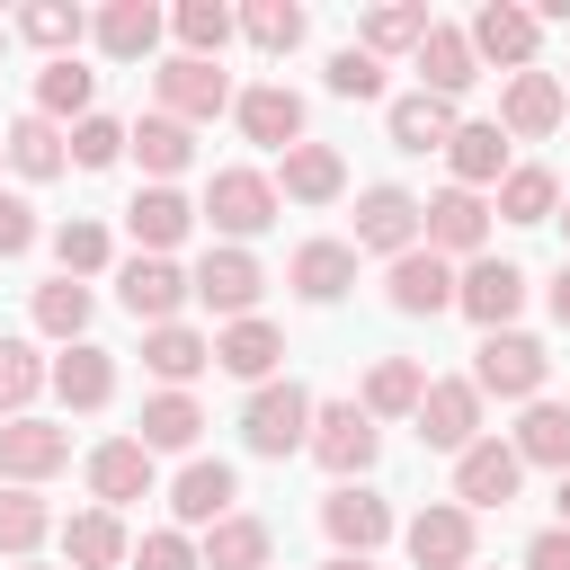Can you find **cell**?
<instances>
[{"instance_id":"obj_1","label":"cell","mask_w":570,"mask_h":570,"mask_svg":"<svg viewBox=\"0 0 570 570\" xmlns=\"http://www.w3.org/2000/svg\"><path fill=\"white\" fill-rule=\"evenodd\" d=\"M196 223H214V240H223V249H249V240L276 223V178H267V169H240V160H232V169H214V178H205Z\"/></svg>"},{"instance_id":"obj_2","label":"cell","mask_w":570,"mask_h":570,"mask_svg":"<svg viewBox=\"0 0 570 570\" xmlns=\"http://www.w3.org/2000/svg\"><path fill=\"white\" fill-rule=\"evenodd\" d=\"M303 454H312L330 481H365L374 454H383V428H374L356 401H312V436H303Z\"/></svg>"},{"instance_id":"obj_3","label":"cell","mask_w":570,"mask_h":570,"mask_svg":"<svg viewBox=\"0 0 570 570\" xmlns=\"http://www.w3.org/2000/svg\"><path fill=\"white\" fill-rule=\"evenodd\" d=\"M543 374H552V347L543 338H525V330H490L481 347H472V392L490 401H543Z\"/></svg>"},{"instance_id":"obj_4","label":"cell","mask_w":570,"mask_h":570,"mask_svg":"<svg viewBox=\"0 0 570 570\" xmlns=\"http://www.w3.org/2000/svg\"><path fill=\"white\" fill-rule=\"evenodd\" d=\"M303 436H312V392H303V383H258V392L240 401V445H249V454L285 463V454H303Z\"/></svg>"},{"instance_id":"obj_5","label":"cell","mask_w":570,"mask_h":570,"mask_svg":"<svg viewBox=\"0 0 570 570\" xmlns=\"http://www.w3.org/2000/svg\"><path fill=\"white\" fill-rule=\"evenodd\" d=\"M481 240H490V196L436 187V196L419 205V249H436L445 267H454V258H481Z\"/></svg>"},{"instance_id":"obj_6","label":"cell","mask_w":570,"mask_h":570,"mask_svg":"<svg viewBox=\"0 0 570 570\" xmlns=\"http://www.w3.org/2000/svg\"><path fill=\"white\" fill-rule=\"evenodd\" d=\"M116 303H125L142 330H169V321L196 303V285H187V267H178V258H142V249H134V258L116 267Z\"/></svg>"},{"instance_id":"obj_7","label":"cell","mask_w":570,"mask_h":570,"mask_svg":"<svg viewBox=\"0 0 570 570\" xmlns=\"http://www.w3.org/2000/svg\"><path fill=\"white\" fill-rule=\"evenodd\" d=\"M454 312L481 321V338H490V330H517V312H525V267H508V258H463V267H454Z\"/></svg>"},{"instance_id":"obj_8","label":"cell","mask_w":570,"mask_h":570,"mask_svg":"<svg viewBox=\"0 0 570 570\" xmlns=\"http://www.w3.org/2000/svg\"><path fill=\"white\" fill-rule=\"evenodd\" d=\"M410 428H419V445L463 454V445L481 436V392H472V374H428V392H419Z\"/></svg>"},{"instance_id":"obj_9","label":"cell","mask_w":570,"mask_h":570,"mask_svg":"<svg viewBox=\"0 0 570 570\" xmlns=\"http://www.w3.org/2000/svg\"><path fill=\"white\" fill-rule=\"evenodd\" d=\"M71 463V428H53V419H0V481L9 490H45L53 472Z\"/></svg>"},{"instance_id":"obj_10","label":"cell","mask_w":570,"mask_h":570,"mask_svg":"<svg viewBox=\"0 0 570 570\" xmlns=\"http://www.w3.org/2000/svg\"><path fill=\"white\" fill-rule=\"evenodd\" d=\"M463 45H472V62L534 71V45H543V27H534V9H525V0H481V9H472V27H463Z\"/></svg>"},{"instance_id":"obj_11","label":"cell","mask_w":570,"mask_h":570,"mask_svg":"<svg viewBox=\"0 0 570 570\" xmlns=\"http://www.w3.org/2000/svg\"><path fill=\"white\" fill-rule=\"evenodd\" d=\"M151 89H160V116H178V125H214L232 107V71L223 62H196V53H169L151 71Z\"/></svg>"},{"instance_id":"obj_12","label":"cell","mask_w":570,"mask_h":570,"mask_svg":"<svg viewBox=\"0 0 570 570\" xmlns=\"http://www.w3.org/2000/svg\"><path fill=\"white\" fill-rule=\"evenodd\" d=\"M561 116H570V89L534 62V71H508V89H499V134L508 142H543V134H561Z\"/></svg>"},{"instance_id":"obj_13","label":"cell","mask_w":570,"mask_h":570,"mask_svg":"<svg viewBox=\"0 0 570 570\" xmlns=\"http://www.w3.org/2000/svg\"><path fill=\"white\" fill-rule=\"evenodd\" d=\"M187 285H196V303H205V312L249 321V312H258V294H267V267H258L249 249H223V240H214V249L187 267Z\"/></svg>"},{"instance_id":"obj_14","label":"cell","mask_w":570,"mask_h":570,"mask_svg":"<svg viewBox=\"0 0 570 570\" xmlns=\"http://www.w3.org/2000/svg\"><path fill=\"white\" fill-rule=\"evenodd\" d=\"M321 534L347 552V561H374V543H392V499L365 490V481H338L321 499Z\"/></svg>"},{"instance_id":"obj_15","label":"cell","mask_w":570,"mask_h":570,"mask_svg":"<svg viewBox=\"0 0 570 570\" xmlns=\"http://www.w3.org/2000/svg\"><path fill=\"white\" fill-rule=\"evenodd\" d=\"M517 481H525V463H517V445L508 436H472L463 454H454V508H508L517 499Z\"/></svg>"},{"instance_id":"obj_16","label":"cell","mask_w":570,"mask_h":570,"mask_svg":"<svg viewBox=\"0 0 570 570\" xmlns=\"http://www.w3.org/2000/svg\"><path fill=\"white\" fill-rule=\"evenodd\" d=\"M401 543H410V570H472V508H454V499H428L410 525H401Z\"/></svg>"},{"instance_id":"obj_17","label":"cell","mask_w":570,"mask_h":570,"mask_svg":"<svg viewBox=\"0 0 570 570\" xmlns=\"http://www.w3.org/2000/svg\"><path fill=\"white\" fill-rule=\"evenodd\" d=\"M383 303H392L401 321H436V312H454V267H445L436 249H401V258L383 267Z\"/></svg>"},{"instance_id":"obj_18","label":"cell","mask_w":570,"mask_h":570,"mask_svg":"<svg viewBox=\"0 0 570 570\" xmlns=\"http://www.w3.org/2000/svg\"><path fill=\"white\" fill-rule=\"evenodd\" d=\"M45 392H53L62 410H80V419H89V410H107V401H116V347L71 338V347L45 365Z\"/></svg>"},{"instance_id":"obj_19","label":"cell","mask_w":570,"mask_h":570,"mask_svg":"<svg viewBox=\"0 0 570 570\" xmlns=\"http://www.w3.org/2000/svg\"><path fill=\"white\" fill-rule=\"evenodd\" d=\"M347 249H374V258H401V249H419V196L410 187H365L356 196V240Z\"/></svg>"},{"instance_id":"obj_20","label":"cell","mask_w":570,"mask_h":570,"mask_svg":"<svg viewBox=\"0 0 570 570\" xmlns=\"http://www.w3.org/2000/svg\"><path fill=\"white\" fill-rule=\"evenodd\" d=\"M232 499H240V472H232L223 454H196V463L169 481V517H178V534H187V525H223Z\"/></svg>"},{"instance_id":"obj_21","label":"cell","mask_w":570,"mask_h":570,"mask_svg":"<svg viewBox=\"0 0 570 570\" xmlns=\"http://www.w3.org/2000/svg\"><path fill=\"white\" fill-rule=\"evenodd\" d=\"M285 196H294V205H338V196H347V160L303 134L294 151H276V205H285Z\"/></svg>"},{"instance_id":"obj_22","label":"cell","mask_w":570,"mask_h":570,"mask_svg":"<svg viewBox=\"0 0 570 570\" xmlns=\"http://www.w3.org/2000/svg\"><path fill=\"white\" fill-rule=\"evenodd\" d=\"M214 365L258 392V383H276V365H285V330L258 321V312H249V321H223V330H214Z\"/></svg>"},{"instance_id":"obj_23","label":"cell","mask_w":570,"mask_h":570,"mask_svg":"<svg viewBox=\"0 0 570 570\" xmlns=\"http://www.w3.org/2000/svg\"><path fill=\"white\" fill-rule=\"evenodd\" d=\"M151 481H160V472H151V454H142L134 436L89 445V499H98V508H116V517H125L134 499H151Z\"/></svg>"},{"instance_id":"obj_24","label":"cell","mask_w":570,"mask_h":570,"mask_svg":"<svg viewBox=\"0 0 570 570\" xmlns=\"http://www.w3.org/2000/svg\"><path fill=\"white\" fill-rule=\"evenodd\" d=\"M232 116H240V134H249V142H267V151H294V142H303V98H294L285 80L232 89Z\"/></svg>"},{"instance_id":"obj_25","label":"cell","mask_w":570,"mask_h":570,"mask_svg":"<svg viewBox=\"0 0 570 570\" xmlns=\"http://www.w3.org/2000/svg\"><path fill=\"white\" fill-rule=\"evenodd\" d=\"M160 27H169V18H160L151 0H107V9L89 18V36H98L107 62H151V53H160Z\"/></svg>"},{"instance_id":"obj_26","label":"cell","mask_w":570,"mask_h":570,"mask_svg":"<svg viewBox=\"0 0 570 570\" xmlns=\"http://www.w3.org/2000/svg\"><path fill=\"white\" fill-rule=\"evenodd\" d=\"M125 151L142 160V178H151V187H169V178L196 160V125H178V116H160V107H151V116H134V125H125Z\"/></svg>"},{"instance_id":"obj_27","label":"cell","mask_w":570,"mask_h":570,"mask_svg":"<svg viewBox=\"0 0 570 570\" xmlns=\"http://www.w3.org/2000/svg\"><path fill=\"white\" fill-rule=\"evenodd\" d=\"M410 62H419V89H428V98H463V89L481 80V62H472L463 27H445V18L419 36V53H410Z\"/></svg>"},{"instance_id":"obj_28","label":"cell","mask_w":570,"mask_h":570,"mask_svg":"<svg viewBox=\"0 0 570 570\" xmlns=\"http://www.w3.org/2000/svg\"><path fill=\"white\" fill-rule=\"evenodd\" d=\"M125 232L142 240V258H169V249L196 232V205H187L178 187H142V196L125 205Z\"/></svg>"},{"instance_id":"obj_29","label":"cell","mask_w":570,"mask_h":570,"mask_svg":"<svg viewBox=\"0 0 570 570\" xmlns=\"http://www.w3.org/2000/svg\"><path fill=\"white\" fill-rule=\"evenodd\" d=\"M62 561H71V570H125V561H134L125 517H116V508H80V517L62 525Z\"/></svg>"},{"instance_id":"obj_30","label":"cell","mask_w":570,"mask_h":570,"mask_svg":"<svg viewBox=\"0 0 570 570\" xmlns=\"http://www.w3.org/2000/svg\"><path fill=\"white\" fill-rule=\"evenodd\" d=\"M383 125H392V151H445L463 116H454V98L410 89V98H392V107H383Z\"/></svg>"},{"instance_id":"obj_31","label":"cell","mask_w":570,"mask_h":570,"mask_svg":"<svg viewBox=\"0 0 570 570\" xmlns=\"http://www.w3.org/2000/svg\"><path fill=\"white\" fill-rule=\"evenodd\" d=\"M490 214L499 223H552L561 214V178L543 160H508V178L490 187Z\"/></svg>"},{"instance_id":"obj_32","label":"cell","mask_w":570,"mask_h":570,"mask_svg":"<svg viewBox=\"0 0 570 570\" xmlns=\"http://www.w3.org/2000/svg\"><path fill=\"white\" fill-rule=\"evenodd\" d=\"M285 285H294L303 303H338V294L356 285V249H347V240H303V249L285 258Z\"/></svg>"},{"instance_id":"obj_33","label":"cell","mask_w":570,"mask_h":570,"mask_svg":"<svg viewBox=\"0 0 570 570\" xmlns=\"http://www.w3.org/2000/svg\"><path fill=\"white\" fill-rule=\"evenodd\" d=\"M142 365L160 374V392H187V383L214 365V338H205V330H187V321H169V330H142Z\"/></svg>"},{"instance_id":"obj_34","label":"cell","mask_w":570,"mask_h":570,"mask_svg":"<svg viewBox=\"0 0 570 570\" xmlns=\"http://www.w3.org/2000/svg\"><path fill=\"white\" fill-rule=\"evenodd\" d=\"M419 392H428V365H419V356H374V365H365L356 410L383 428V419H410V410H419Z\"/></svg>"},{"instance_id":"obj_35","label":"cell","mask_w":570,"mask_h":570,"mask_svg":"<svg viewBox=\"0 0 570 570\" xmlns=\"http://www.w3.org/2000/svg\"><path fill=\"white\" fill-rule=\"evenodd\" d=\"M196 436H205L196 392H151V401H142V419H134V445H142V454H187Z\"/></svg>"},{"instance_id":"obj_36","label":"cell","mask_w":570,"mask_h":570,"mask_svg":"<svg viewBox=\"0 0 570 570\" xmlns=\"http://www.w3.org/2000/svg\"><path fill=\"white\" fill-rule=\"evenodd\" d=\"M0 151H9V169H18V178H62V169H71V134H62V125H45L36 107L0 134Z\"/></svg>"},{"instance_id":"obj_37","label":"cell","mask_w":570,"mask_h":570,"mask_svg":"<svg viewBox=\"0 0 570 570\" xmlns=\"http://www.w3.org/2000/svg\"><path fill=\"white\" fill-rule=\"evenodd\" d=\"M267 552H276V534H267V517H223V525H205V543H196V561L205 570H267Z\"/></svg>"},{"instance_id":"obj_38","label":"cell","mask_w":570,"mask_h":570,"mask_svg":"<svg viewBox=\"0 0 570 570\" xmlns=\"http://www.w3.org/2000/svg\"><path fill=\"white\" fill-rule=\"evenodd\" d=\"M436 18H428V0H374L365 18H356V45L383 62V53H419V36H428Z\"/></svg>"},{"instance_id":"obj_39","label":"cell","mask_w":570,"mask_h":570,"mask_svg":"<svg viewBox=\"0 0 570 570\" xmlns=\"http://www.w3.org/2000/svg\"><path fill=\"white\" fill-rule=\"evenodd\" d=\"M445 169H454V187H499L508 178V134L499 125H454V142H445Z\"/></svg>"},{"instance_id":"obj_40","label":"cell","mask_w":570,"mask_h":570,"mask_svg":"<svg viewBox=\"0 0 570 570\" xmlns=\"http://www.w3.org/2000/svg\"><path fill=\"white\" fill-rule=\"evenodd\" d=\"M508 445H517V463L570 472V401H525V419L508 428Z\"/></svg>"},{"instance_id":"obj_41","label":"cell","mask_w":570,"mask_h":570,"mask_svg":"<svg viewBox=\"0 0 570 570\" xmlns=\"http://www.w3.org/2000/svg\"><path fill=\"white\" fill-rule=\"evenodd\" d=\"M89 98H98V71H80V53H62V62H45V71H36V116H45V125H62V116L80 125V116H89Z\"/></svg>"},{"instance_id":"obj_42","label":"cell","mask_w":570,"mask_h":570,"mask_svg":"<svg viewBox=\"0 0 570 570\" xmlns=\"http://www.w3.org/2000/svg\"><path fill=\"white\" fill-rule=\"evenodd\" d=\"M232 9L223 0H178L169 9V36H178V53H196V62H223V45H232Z\"/></svg>"},{"instance_id":"obj_43","label":"cell","mask_w":570,"mask_h":570,"mask_svg":"<svg viewBox=\"0 0 570 570\" xmlns=\"http://www.w3.org/2000/svg\"><path fill=\"white\" fill-rule=\"evenodd\" d=\"M107 258H116V240H107V223L98 214H71V223H53V267L80 285V276H107Z\"/></svg>"},{"instance_id":"obj_44","label":"cell","mask_w":570,"mask_h":570,"mask_svg":"<svg viewBox=\"0 0 570 570\" xmlns=\"http://www.w3.org/2000/svg\"><path fill=\"white\" fill-rule=\"evenodd\" d=\"M89 312H98V303H89V285H71V276L36 285V303H27V321H36L45 338H62V347H71V338H89Z\"/></svg>"},{"instance_id":"obj_45","label":"cell","mask_w":570,"mask_h":570,"mask_svg":"<svg viewBox=\"0 0 570 570\" xmlns=\"http://www.w3.org/2000/svg\"><path fill=\"white\" fill-rule=\"evenodd\" d=\"M36 392H45V356H36V338L0 330V419H27Z\"/></svg>"},{"instance_id":"obj_46","label":"cell","mask_w":570,"mask_h":570,"mask_svg":"<svg viewBox=\"0 0 570 570\" xmlns=\"http://www.w3.org/2000/svg\"><path fill=\"white\" fill-rule=\"evenodd\" d=\"M240 36H249L258 53H294V45L312 36V9H303V0H249V9H240Z\"/></svg>"},{"instance_id":"obj_47","label":"cell","mask_w":570,"mask_h":570,"mask_svg":"<svg viewBox=\"0 0 570 570\" xmlns=\"http://www.w3.org/2000/svg\"><path fill=\"white\" fill-rule=\"evenodd\" d=\"M45 534H53V508H45V490H9V481H0V552H9V561H27Z\"/></svg>"},{"instance_id":"obj_48","label":"cell","mask_w":570,"mask_h":570,"mask_svg":"<svg viewBox=\"0 0 570 570\" xmlns=\"http://www.w3.org/2000/svg\"><path fill=\"white\" fill-rule=\"evenodd\" d=\"M18 36H27V45H45V53L62 62V53H80V36H89V18H80L71 0H36V9H18Z\"/></svg>"},{"instance_id":"obj_49","label":"cell","mask_w":570,"mask_h":570,"mask_svg":"<svg viewBox=\"0 0 570 570\" xmlns=\"http://www.w3.org/2000/svg\"><path fill=\"white\" fill-rule=\"evenodd\" d=\"M116 160H125V125L89 107V116L71 125V169H116Z\"/></svg>"},{"instance_id":"obj_50","label":"cell","mask_w":570,"mask_h":570,"mask_svg":"<svg viewBox=\"0 0 570 570\" xmlns=\"http://www.w3.org/2000/svg\"><path fill=\"white\" fill-rule=\"evenodd\" d=\"M321 80H330V98H383V62H374L365 45H338Z\"/></svg>"},{"instance_id":"obj_51","label":"cell","mask_w":570,"mask_h":570,"mask_svg":"<svg viewBox=\"0 0 570 570\" xmlns=\"http://www.w3.org/2000/svg\"><path fill=\"white\" fill-rule=\"evenodd\" d=\"M134 570H205V561H196V534H178V525H151V534L134 543Z\"/></svg>"},{"instance_id":"obj_52","label":"cell","mask_w":570,"mask_h":570,"mask_svg":"<svg viewBox=\"0 0 570 570\" xmlns=\"http://www.w3.org/2000/svg\"><path fill=\"white\" fill-rule=\"evenodd\" d=\"M45 232H36V205L27 196H0V258H27Z\"/></svg>"},{"instance_id":"obj_53","label":"cell","mask_w":570,"mask_h":570,"mask_svg":"<svg viewBox=\"0 0 570 570\" xmlns=\"http://www.w3.org/2000/svg\"><path fill=\"white\" fill-rule=\"evenodd\" d=\"M525 570H570V525H543L525 543Z\"/></svg>"},{"instance_id":"obj_54","label":"cell","mask_w":570,"mask_h":570,"mask_svg":"<svg viewBox=\"0 0 570 570\" xmlns=\"http://www.w3.org/2000/svg\"><path fill=\"white\" fill-rule=\"evenodd\" d=\"M543 303H552V321H561V330H570V258H561V267H552V285H543Z\"/></svg>"},{"instance_id":"obj_55","label":"cell","mask_w":570,"mask_h":570,"mask_svg":"<svg viewBox=\"0 0 570 570\" xmlns=\"http://www.w3.org/2000/svg\"><path fill=\"white\" fill-rule=\"evenodd\" d=\"M552 508H561V525H570V472H561V490H552Z\"/></svg>"},{"instance_id":"obj_56","label":"cell","mask_w":570,"mask_h":570,"mask_svg":"<svg viewBox=\"0 0 570 570\" xmlns=\"http://www.w3.org/2000/svg\"><path fill=\"white\" fill-rule=\"evenodd\" d=\"M321 570H374V561H347V552H330V561H321Z\"/></svg>"},{"instance_id":"obj_57","label":"cell","mask_w":570,"mask_h":570,"mask_svg":"<svg viewBox=\"0 0 570 570\" xmlns=\"http://www.w3.org/2000/svg\"><path fill=\"white\" fill-rule=\"evenodd\" d=\"M561 232H570V196H561Z\"/></svg>"},{"instance_id":"obj_58","label":"cell","mask_w":570,"mask_h":570,"mask_svg":"<svg viewBox=\"0 0 570 570\" xmlns=\"http://www.w3.org/2000/svg\"><path fill=\"white\" fill-rule=\"evenodd\" d=\"M18 570H45V561H18Z\"/></svg>"},{"instance_id":"obj_59","label":"cell","mask_w":570,"mask_h":570,"mask_svg":"<svg viewBox=\"0 0 570 570\" xmlns=\"http://www.w3.org/2000/svg\"><path fill=\"white\" fill-rule=\"evenodd\" d=\"M0 53H9V27H0Z\"/></svg>"},{"instance_id":"obj_60","label":"cell","mask_w":570,"mask_h":570,"mask_svg":"<svg viewBox=\"0 0 570 570\" xmlns=\"http://www.w3.org/2000/svg\"><path fill=\"white\" fill-rule=\"evenodd\" d=\"M0 160H9V151H0Z\"/></svg>"},{"instance_id":"obj_61","label":"cell","mask_w":570,"mask_h":570,"mask_svg":"<svg viewBox=\"0 0 570 570\" xmlns=\"http://www.w3.org/2000/svg\"><path fill=\"white\" fill-rule=\"evenodd\" d=\"M561 125H570V116H561Z\"/></svg>"},{"instance_id":"obj_62","label":"cell","mask_w":570,"mask_h":570,"mask_svg":"<svg viewBox=\"0 0 570 570\" xmlns=\"http://www.w3.org/2000/svg\"><path fill=\"white\" fill-rule=\"evenodd\" d=\"M472 570H481V561H472Z\"/></svg>"}]
</instances>
